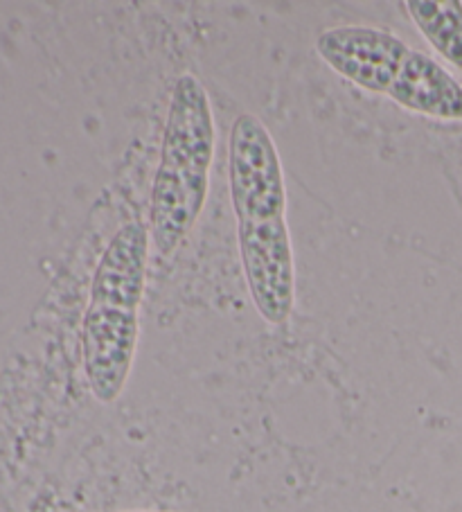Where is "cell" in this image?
<instances>
[{
	"label": "cell",
	"mask_w": 462,
	"mask_h": 512,
	"mask_svg": "<svg viewBox=\"0 0 462 512\" xmlns=\"http://www.w3.org/2000/svg\"><path fill=\"white\" fill-rule=\"evenodd\" d=\"M140 337V312L88 305L82 325L84 373L102 404L120 397L129 382Z\"/></svg>",
	"instance_id": "cell-4"
},
{
	"label": "cell",
	"mask_w": 462,
	"mask_h": 512,
	"mask_svg": "<svg viewBox=\"0 0 462 512\" xmlns=\"http://www.w3.org/2000/svg\"><path fill=\"white\" fill-rule=\"evenodd\" d=\"M217 127L210 95L197 77L176 79L151 185L149 237L161 255H172L185 240L208 199V174L215 158Z\"/></svg>",
	"instance_id": "cell-1"
},
{
	"label": "cell",
	"mask_w": 462,
	"mask_h": 512,
	"mask_svg": "<svg viewBox=\"0 0 462 512\" xmlns=\"http://www.w3.org/2000/svg\"><path fill=\"white\" fill-rule=\"evenodd\" d=\"M127 512H161V510H127Z\"/></svg>",
	"instance_id": "cell-9"
},
{
	"label": "cell",
	"mask_w": 462,
	"mask_h": 512,
	"mask_svg": "<svg viewBox=\"0 0 462 512\" xmlns=\"http://www.w3.org/2000/svg\"><path fill=\"white\" fill-rule=\"evenodd\" d=\"M316 52L336 75L370 93L388 95L411 48L393 32L368 25H341L316 39Z\"/></svg>",
	"instance_id": "cell-5"
},
{
	"label": "cell",
	"mask_w": 462,
	"mask_h": 512,
	"mask_svg": "<svg viewBox=\"0 0 462 512\" xmlns=\"http://www.w3.org/2000/svg\"><path fill=\"white\" fill-rule=\"evenodd\" d=\"M411 21L435 52L462 68V3L460 0H408Z\"/></svg>",
	"instance_id": "cell-8"
},
{
	"label": "cell",
	"mask_w": 462,
	"mask_h": 512,
	"mask_svg": "<svg viewBox=\"0 0 462 512\" xmlns=\"http://www.w3.org/2000/svg\"><path fill=\"white\" fill-rule=\"evenodd\" d=\"M149 240V228L136 222L122 226L111 237L93 273L91 305L140 312L142 294H145Z\"/></svg>",
	"instance_id": "cell-6"
},
{
	"label": "cell",
	"mask_w": 462,
	"mask_h": 512,
	"mask_svg": "<svg viewBox=\"0 0 462 512\" xmlns=\"http://www.w3.org/2000/svg\"><path fill=\"white\" fill-rule=\"evenodd\" d=\"M239 255L255 310L271 325H282L296 303V267L287 217L237 224Z\"/></svg>",
	"instance_id": "cell-3"
},
{
	"label": "cell",
	"mask_w": 462,
	"mask_h": 512,
	"mask_svg": "<svg viewBox=\"0 0 462 512\" xmlns=\"http://www.w3.org/2000/svg\"><path fill=\"white\" fill-rule=\"evenodd\" d=\"M228 185L237 224L287 215V185L278 147L271 131L253 113H242L230 129Z\"/></svg>",
	"instance_id": "cell-2"
},
{
	"label": "cell",
	"mask_w": 462,
	"mask_h": 512,
	"mask_svg": "<svg viewBox=\"0 0 462 512\" xmlns=\"http://www.w3.org/2000/svg\"><path fill=\"white\" fill-rule=\"evenodd\" d=\"M388 97L411 113L462 122V86L447 68L424 52H408Z\"/></svg>",
	"instance_id": "cell-7"
}]
</instances>
